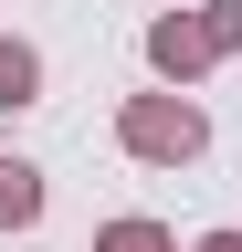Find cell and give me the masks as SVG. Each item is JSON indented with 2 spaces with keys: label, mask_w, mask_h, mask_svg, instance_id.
I'll return each instance as SVG.
<instances>
[{
  "label": "cell",
  "mask_w": 242,
  "mask_h": 252,
  "mask_svg": "<svg viewBox=\"0 0 242 252\" xmlns=\"http://www.w3.org/2000/svg\"><path fill=\"white\" fill-rule=\"evenodd\" d=\"M32 210H42V179L21 158H0V220H32Z\"/></svg>",
  "instance_id": "3"
},
{
  "label": "cell",
  "mask_w": 242,
  "mask_h": 252,
  "mask_svg": "<svg viewBox=\"0 0 242 252\" xmlns=\"http://www.w3.org/2000/svg\"><path fill=\"white\" fill-rule=\"evenodd\" d=\"M127 147L137 158H200V116L190 105H127Z\"/></svg>",
  "instance_id": "1"
},
{
  "label": "cell",
  "mask_w": 242,
  "mask_h": 252,
  "mask_svg": "<svg viewBox=\"0 0 242 252\" xmlns=\"http://www.w3.org/2000/svg\"><path fill=\"white\" fill-rule=\"evenodd\" d=\"M200 252H242V231H210V242H200Z\"/></svg>",
  "instance_id": "7"
},
{
  "label": "cell",
  "mask_w": 242,
  "mask_h": 252,
  "mask_svg": "<svg viewBox=\"0 0 242 252\" xmlns=\"http://www.w3.org/2000/svg\"><path fill=\"white\" fill-rule=\"evenodd\" d=\"M32 74H42L32 53H21V42H0V105H21V94H32Z\"/></svg>",
  "instance_id": "4"
},
{
  "label": "cell",
  "mask_w": 242,
  "mask_h": 252,
  "mask_svg": "<svg viewBox=\"0 0 242 252\" xmlns=\"http://www.w3.org/2000/svg\"><path fill=\"white\" fill-rule=\"evenodd\" d=\"M200 32H210V53H221V42H242V0H210V21H200Z\"/></svg>",
  "instance_id": "6"
},
{
  "label": "cell",
  "mask_w": 242,
  "mask_h": 252,
  "mask_svg": "<svg viewBox=\"0 0 242 252\" xmlns=\"http://www.w3.org/2000/svg\"><path fill=\"white\" fill-rule=\"evenodd\" d=\"M147 53H158V74H200V63H210V32H200V21H158Z\"/></svg>",
  "instance_id": "2"
},
{
  "label": "cell",
  "mask_w": 242,
  "mask_h": 252,
  "mask_svg": "<svg viewBox=\"0 0 242 252\" xmlns=\"http://www.w3.org/2000/svg\"><path fill=\"white\" fill-rule=\"evenodd\" d=\"M105 252H169V231H158V220H116Z\"/></svg>",
  "instance_id": "5"
}]
</instances>
